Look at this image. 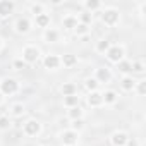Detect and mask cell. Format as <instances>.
I'll return each instance as SVG.
<instances>
[{"mask_svg":"<svg viewBox=\"0 0 146 146\" xmlns=\"http://www.w3.org/2000/svg\"><path fill=\"white\" fill-rule=\"evenodd\" d=\"M70 146H72V144H70Z\"/></svg>","mask_w":146,"mask_h":146,"instance_id":"obj_37","label":"cell"},{"mask_svg":"<svg viewBox=\"0 0 146 146\" xmlns=\"http://www.w3.org/2000/svg\"><path fill=\"white\" fill-rule=\"evenodd\" d=\"M14 113H16V115H21V113H23V107H21V105H16V107H14Z\"/></svg>","mask_w":146,"mask_h":146,"instance_id":"obj_29","label":"cell"},{"mask_svg":"<svg viewBox=\"0 0 146 146\" xmlns=\"http://www.w3.org/2000/svg\"><path fill=\"white\" fill-rule=\"evenodd\" d=\"M86 5H88L90 9H96V7L100 5V2H96V0H90V2H88Z\"/></svg>","mask_w":146,"mask_h":146,"instance_id":"obj_27","label":"cell"},{"mask_svg":"<svg viewBox=\"0 0 146 146\" xmlns=\"http://www.w3.org/2000/svg\"><path fill=\"white\" fill-rule=\"evenodd\" d=\"M36 23H38L40 26H46V24L50 23V19H48V16H46V14H40V16H38V19H36Z\"/></svg>","mask_w":146,"mask_h":146,"instance_id":"obj_14","label":"cell"},{"mask_svg":"<svg viewBox=\"0 0 146 146\" xmlns=\"http://www.w3.org/2000/svg\"><path fill=\"white\" fill-rule=\"evenodd\" d=\"M122 55H124L122 48H119V46H112V48H108V58H110V60L119 62V60L122 58Z\"/></svg>","mask_w":146,"mask_h":146,"instance_id":"obj_2","label":"cell"},{"mask_svg":"<svg viewBox=\"0 0 146 146\" xmlns=\"http://www.w3.org/2000/svg\"><path fill=\"white\" fill-rule=\"evenodd\" d=\"M86 29H88V28H86V24H79V26L76 28V31H78L79 35H81V33H86Z\"/></svg>","mask_w":146,"mask_h":146,"instance_id":"obj_28","label":"cell"},{"mask_svg":"<svg viewBox=\"0 0 146 146\" xmlns=\"http://www.w3.org/2000/svg\"><path fill=\"white\" fill-rule=\"evenodd\" d=\"M98 79L108 81V79H110V72H108L107 69H98Z\"/></svg>","mask_w":146,"mask_h":146,"instance_id":"obj_12","label":"cell"},{"mask_svg":"<svg viewBox=\"0 0 146 146\" xmlns=\"http://www.w3.org/2000/svg\"><path fill=\"white\" fill-rule=\"evenodd\" d=\"M62 139H64V143L65 144H74L76 143V139H78V136L74 134V132H64V136H62Z\"/></svg>","mask_w":146,"mask_h":146,"instance_id":"obj_9","label":"cell"},{"mask_svg":"<svg viewBox=\"0 0 146 146\" xmlns=\"http://www.w3.org/2000/svg\"><path fill=\"white\" fill-rule=\"evenodd\" d=\"M88 102H90V105L96 107V105H100V103L103 102V96H102L100 93H91V96L88 98Z\"/></svg>","mask_w":146,"mask_h":146,"instance_id":"obj_10","label":"cell"},{"mask_svg":"<svg viewBox=\"0 0 146 146\" xmlns=\"http://www.w3.org/2000/svg\"><path fill=\"white\" fill-rule=\"evenodd\" d=\"M115 98H117V95H115L113 91H108V93H105V102H107V103H112V102H115Z\"/></svg>","mask_w":146,"mask_h":146,"instance_id":"obj_17","label":"cell"},{"mask_svg":"<svg viewBox=\"0 0 146 146\" xmlns=\"http://www.w3.org/2000/svg\"><path fill=\"white\" fill-rule=\"evenodd\" d=\"M70 117L78 120V119L81 117V110H79V108H72V110H70Z\"/></svg>","mask_w":146,"mask_h":146,"instance_id":"obj_22","label":"cell"},{"mask_svg":"<svg viewBox=\"0 0 146 146\" xmlns=\"http://www.w3.org/2000/svg\"><path fill=\"white\" fill-rule=\"evenodd\" d=\"M45 65H46L48 69H57V67H58V58H57L55 55H48V57L45 58Z\"/></svg>","mask_w":146,"mask_h":146,"instance_id":"obj_8","label":"cell"},{"mask_svg":"<svg viewBox=\"0 0 146 146\" xmlns=\"http://www.w3.org/2000/svg\"><path fill=\"white\" fill-rule=\"evenodd\" d=\"M14 65H16L17 69H24V62H21V60H16V62H14Z\"/></svg>","mask_w":146,"mask_h":146,"instance_id":"obj_32","label":"cell"},{"mask_svg":"<svg viewBox=\"0 0 146 146\" xmlns=\"http://www.w3.org/2000/svg\"><path fill=\"white\" fill-rule=\"evenodd\" d=\"M86 86H88V90H96L98 83H96L95 79H88V81H86Z\"/></svg>","mask_w":146,"mask_h":146,"instance_id":"obj_23","label":"cell"},{"mask_svg":"<svg viewBox=\"0 0 146 146\" xmlns=\"http://www.w3.org/2000/svg\"><path fill=\"white\" fill-rule=\"evenodd\" d=\"M7 127H9V119L0 117V129H7Z\"/></svg>","mask_w":146,"mask_h":146,"instance_id":"obj_24","label":"cell"},{"mask_svg":"<svg viewBox=\"0 0 146 146\" xmlns=\"http://www.w3.org/2000/svg\"><path fill=\"white\" fill-rule=\"evenodd\" d=\"M122 86H124V90H131V88L134 86V81L129 79V78H125V79L122 81Z\"/></svg>","mask_w":146,"mask_h":146,"instance_id":"obj_19","label":"cell"},{"mask_svg":"<svg viewBox=\"0 0 146 146\" xmlns=\"http://www.w3.org/2000/svg\"><path fill=\"white\" fill-rule=\"evenodd\" d=\"M24 131H26V134H38V132H40V124L35 122V120H29V122L26 124Z\"/></svg>","mask_w":146,"mask_h":146,"instance_id":"obj_6","label":"cell"},{"mask_svg":"<svg viewBox=\"0 0 146 146\" xmlns=\"http://www.w3.org/2000/svg\"><path fill=\"white\" fill-rule=\"evenodd\" d=\"M33 12L40 16V14H41V7H40V5H33Z\"/></svg>","mask_w":146,"mask_h":146,"instance_id":"obj_31","label":"cell"},{"mask_svg":"<svg viewBox=\"0 0 146 146\" xmlns=\"http://www.w3.org/2000/svg\"><path fill=\"white\" fill-rule=\"evenodd\" d=\"M62 91H64V95L72 96V95H74V91H76V88H74V84H65V86L62 88Z\"/></svg>","mask_w":146,"mask_h":146,"instance_id":"obj_13","label":"cell"},{"mask_svg":"<svg viewBox=\"0 0 146 146\" xmlns=\"http://www.w3.org/2000/svg\"><path fill=\"white\" fill-rule=\"evenodd\" d=\"M65 105H69V107H72V105H78V96H67L65 98Z\"/></svg>","mask_w":146,"mask_h":146,"instance_id":"obj_16","label":"cell"},{"mask_svg":"<svg viewBox=\"0 0 146 146\" xmlns=\"http://www.w3.org/2000/svg\"><path fill=\"white\" fill-rule=\"evenodd\" d=\"M112 143H113L115 146H124V144L127 143V136H125L124 132H117V134H113Z\"/></svg>","mask_w":146,"mask_h":146,"instance_id":"obj_7","label":"cell"},{"mask_svg":"<svg viewBox=\"0 0 146 146\" xmlns=\"http://www.w3.org/2000/svg\"><path fill=\"white\" fill-rule=\"evenodd\" d=\"M38 50L36 48H33V46H28L26 50H24V60L26 62H35L36 58H38Z\"/></svg>","mask_w":146,"mask_h":146,"instance_id":"obj_3","label":"cell"},{"mask_svg":"<svg viewBox=\"0 0 146 146\" xmlns=\"http://www.w3.org/2000/svg\"><path fill=\"white\" fill-rule=\"evenodd\" d=\"M117 19H119V14H117L115 11H107V12L103 14V21H105L107 24H113V23H117Z\"/></svg>","mask_w":146,"mask_h":146,"instance_id":"obj_5","label":"cell"},{"mask_svg":"<svg viewBox=\"0 0 146 146\" xmlns=\"http://www.w3.org/2000/svg\"><path fill=\"white\" fill-rule=\"evenodd\" d=\"M2 91H4L5 95L16 93V91H17V83H16L14 79H5V81H2Z\"/></svg>","mask_w":146,"mask_h":146,"instance_id":"obj_1","label":"cell"},{"mask_svg":"<svg viewBox=\"0 0 146 146\" xmlns=\"http://www.w3.org/2000/svg\"><path fill=\"white\" fill-rule=\"evenodd\" d=\"M64 64H65V65L76 64V57H74V55H64Z\"/></svg>","mask_w":146,"mask_h":146,"instance_id":"obj_15","label":"cell"},{"mask_svg":"<svg viewBox=\"0 0 146 146\" xmlns=\"http://www.w3.org/2000/svg\"><path fill=\"white\" fill-rule=\"evenodd\" d=\"M64 26H65V28H74V26H76V19H74V17H67V19L64 21Z\"/></svg>","mask_w":146,"mask_h":146,"instance_id":"obj_18","label":"cell"},{"mask_svg":"<svg viewBox=\"0 0 146 146\" xmlns=\"http://www.w3.org/2000/svg\"><path fill=\"white\" fill-rule=\"evenodd\" d=\"M57 38H58V35H57L55 31H48V33H46V40H48V41H57Z\"/></svg>","mask_w":146,"mask_h":146,"instance_id":"obj_21","label":"cell"},{"mask_svg":"<svg viewBox=\"0 0 146 146\" xmlns=\"http://www.w3.org/2000/svg\"><path fill=\"white\" fill-rule=\"evenodd\" d=\"M12 9H14V4L9 2V0H2V2H0V16H7V14H11Z\"/></svg>","mask_w":146,"mask_h":146,"instance_id":"obj_4","label":"cell"},{"mask_svg":"<svg viewBox=\"0 0 146 146\" xmlns=\"http://www.w3.org/2000/svg\"><path fill=\"white\" fill-rule=\"evenodd\" d=\"M98 50H100V52H105V50H108V41H102V43L98 45Z\"/></svg>","mask_w":146,"mask_h":146,"instance_id":"obj_25","label":"cell"},{"mask_svg":"<svg viewBox=\"0 0 146 146\" xmlns=\"http://www.w3.org/2000/svg\"><path fill=\"white\" fill-rule=\"evenodd\" d=\"M119 69H120L122 72H129V70H131V64H129V62H120V64H119Z\"/></svg>","mask_w":146,"mask_h":146,"instance_id":"obj_20","label":"cell"},{"mask_svg":"<svg viewBox=\"0 0 146 146\" xmlns=\"http://www.w3.org/2000/svg\"><path fill=\"white\" fill-rule=\"evenodd\" d=\"M91 21V16L90 14H83V23H90Z\"/></svg>","mask_w":146,"mask_h":146,"instance_id":"obj_33","label":"cell"},{"mask_svg":"<svg viewBox=\"0 0 146 146\" xmlns=\"http://www.w3.org/2000/svg\"><path fill=\"white\" fill-rule=\"evenodd\" d=\"M0 100H2V96H0Z\"/></svg>","mask_w":146,"mask_h":146,"instance_id":"obj_36","label":"cell"},{"mask_svg":"<svg viewBox=\"0 0 146 146\" xmlns=\"http://www.w3.org/2000/svg\"><path fill=\"white\" fill-rule=\"evenodd\" d=\"M131 70H136V72H141V70H143V65H141L139 62H136L134 65H131Z\"/></svg>","mask_w":146,"mask_h":146,"instance_id":"obj_26","label":"cell"},{"mask_svg":"<svg viewBox=\"0 0 146 146\" xmlns=\"http://www.w3.org/2000/svg\"><path fill=\"white\" fill-rule=\"evenodd\" d=\"M129 146H137V144H136L134 141H129Z\"/></svg>","mask_w":146,"mask_h":146,"instance_id":"obj_35","label":"cell"},{"mask_svg":"<svg viewBox=\"0 0 146 146\" xmlns=\"http://www.w3.org/2000/svg\"><path fill=\"white\" fill-rule=\"evenodd\" d=\"M17 29H19L21 33H26V31L29 29V21H28V19H19V21H17Z\"/></svg>","mask_w":146,"mask_h":146,"instance_id":"obj_11","label":"cell"},{"mask_svg":"<svg viewBox=\"0 0 146 146\" xmlns=\"http://www.w3.org/2000/svg\"><path fill=\"white\" fill-rule=\"evenodd\" d=\"M144 91H146V84H144V83H141V84H139V93L143 95Z\"/></svg>","mask_w":146,"mask_h":146,"instance_id":"obj_34","label":"cell"},{"mask_svg":"<svg viewBox=\"0 0 146 146\" xmlns=\"http://www.w3.org/2000/svg\"><path fill=\"white\" fill-rule=\"evenodd\" d=\"M72 125H74V129H81V127H83V122H81V120L78 119V120H76L74 124H72Z\"/></svg>","mask_w":146,"mask_h":146,"instance_id":"obj_30","label":"cell"}]
</instances>
